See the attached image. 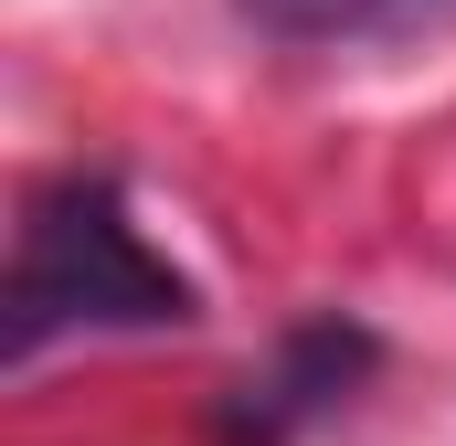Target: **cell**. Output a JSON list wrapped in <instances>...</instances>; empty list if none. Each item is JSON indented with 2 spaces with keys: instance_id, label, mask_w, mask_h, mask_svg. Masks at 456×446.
<instances>
[{
  "instance_id": "obj_2",
  "label": "cell",
  "mask_w": 456,
  "mask_h": 446,
  "mask_svg": "<svg viewBox=\"0 0 456 446\" xmlns=\"http://www.w3.org/2000/svg\"><path fill=\"white\" fill-rule=\"evenodd\" d=\"M371 361V340L350 330V319H319V330L287 340V361L265 372V383H244V415H233V446H287L308 415H330L350 393V372Z\"/></svg>"
},
{
  "instance_id": "obj_1",
  "label": "cell",
  "mask_w": 456,
  "mask_h": 446,
  "mask_svg": "<svg viewBox=\"0 0 456 446\" xmlns=\"http://www.w3.org/2000/svg\"><path fill=\"white\" fill-rule=\"evenodd\" d=\"M202 319V287L127 223L117 181H53L21 202L11 234V277H0V351L11 361H43L53 340L86 330H191Z\"/></svg>"
},
{
  "instance_id": "obj_3",
  "label": "cell",
  "mask_w": 456,
  "mask_h": 446,
  "mask_svg": "<svg viewBox=\"0 0 456 446\" xmlns=\"http://www.w3.org/2000/svg\"><path fill=\"white\" fill-rule=\"evenodd\" d=\"M255 32L276 43H361V32H403V21H436L456 0H233Z\"/></svg>"
}]
</instances>
